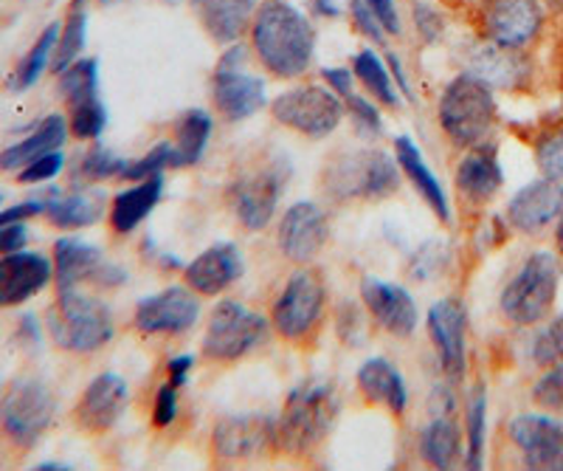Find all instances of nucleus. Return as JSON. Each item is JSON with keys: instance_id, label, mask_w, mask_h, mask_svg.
Returning <instances> with one entry per match:
<instances>
[{"instance_id": "obj_1", "label": "nucleus", "mask_w": 563, "mask_h": 471, "mask_svg": "<svg viewBox=\"0 0 563 471\" xmlns=\"http://www.w3.org/2000/svg\"><path fill=\"white\" fill-rule=\"evenodd\" d=\"M316 26L288 0H263L249 32V48L276 79H299L313 68Z\"/></svg>"}, {"instance_id": "obj_2", "label": "nucleus", "mask_w": 563, "mask_h": 471, "mask_svg": "<svg viewBox=\"0 0 563 471\" xmlns=\"http://www.w3.org/2000/svg\"><path fill=\"white\" fill-rule=\"evenodd\" d=\"M339 418V393L330 381H305L274 420V452L301 458L330 435Z\"/></svg>"}, {"instance_id": "obj_3", "label": "nucleus", "mask_w": 563, "mask_h": 471, "mask_svg": "<svg viewBox=\"0 0 563 471\" xmlns=\"http://www.w3.org/2000/svg\"><path fill=\"white\" fill-rule=\"evenodd\" d=\"M496 117H499V110L493 102V91L471 74H460L451 79L440 97V108H437L442 133L462 150L482 147L485 139L490 136Z\"/></svg>"}, {"instance_id": "obj_4", "label": "nucleus", "mask_w": 563, "mask_h": 471, "mask_svg": "<svg viewBox=\"0 0 563 471\" xmlns=\"http://www.w3.org/2000/svg\"><path fill=\"white\" fill-rule=\"evenodd\" d=\"M48 333L68 353H97L113 339V314L102 299L82 291H57V303L48 310Z\"/></svg>"}, {"instance_id": "obj_5", "label": "nucleus", "mask_w": 563, "mask_h": 471, "mask_svg": "<svg viewBox=\"0 0 563 471\" xmlns=\"http://www.w3.org/2000/svg\"><path fill=\"white\" fill-rule=\"evenodd\" d=\"M558 285H561V263L555 254H530L501 291V314L516 328H532V325L544 322L555 305Z\"/></svg>"}, {"instance_id": "obj_6", "label": "nucleus", "mask_w": 563, "mask_h": 471, "mask_svg": "<svg viewBox=\"0 0 563 471\" xmlns=\"http://www.w3.org/2000/svg\"><path fill=\"white\" fill-rule=\"evenodd\" d=\"M321 184L339 200H378L400 189V169L380 150H358L327 164Z\"/></svg>"}, {"instance_id": "obj_7", "label": "nucleus", "mask_w": 563, "mask_h": 471, "mask_svg": "<svg viewBox=\"0 0 563 471\" xmlns=\"http://www.w3.org/2000/svg\"><path fill=\"white\" fill-rule=\"evenodd\" d=\"M251 48L231 43L220 54L211 74V102L225 122H243L254 117L268 102V85L263 77L249 72Z\"/></svg>"}, {"instance_id": "obj_8", "label": "nucleus", "mask_w": 563, "mask_h": 471, "mask_svg": "<svg viewBox=\"0 0 563 471\" xmlns=\"http://www.w3.org/2000/svg\"><path fill=\"white\" fill-rule=\"evenodd\" d=\"M324 305L327 288L321 274L313 269H299V272L290 274L282 294L276 297L271 322L285 342L305 344L319 333Z\"/></svg>"}, {"instance_id": "obj_9", "label": "nucleus", "mask_w": 563, "mask_h": 471, "mask_svg": "<svg viewBox=\"0 0 563 471\" xmlns=\"http://www.w3.org/2000/svg\"><path fill=\"white\" fill-rule=\"evenodd\" d=\"M54 415H57V398L37 379L12 381L0 398V429L18 449H32L48 432Z\"/></svg>"}, {"instance_id": "obj_10", "label": "nucleus", "mask_w": 563, "mask_h": 471, "mask_svg": "<svg viewBox=\"0 0 563 471\" xmlns=\"http://www.w3.org/2000/svg\"><path fill=\"white\" fill-rule=\"evenodd\" d=\"M268 336V322L256 310H249L238 299H223L214 305L209 328L203 336V355L209 362L231 364L254 353Z\"/></svg>"}, {"instance_id": "obj_11", "label": "nucleus", "mask_w": 563, "mask_h": 471, "mask_svg": "<svg viewBox=\"0 0 563 471\" xmlns=\"http://www.w3.org/2000/svg\"><path fill=\"white\" fill-rule=\"evenodd\" d=\"M271 113L282 128L308 139H327L344 119V99L330 85H299L271 102Z\"/></svg>"}, {"instance_id": "obj_12", "label": "nucleus", "mask_w": 563, "mask_h": 471, "mask_svg": "<svg viewBox=\"0 0 563 471\" xmlns=\"http://www.w3.org/2000/svg\"><path fill=\"white\" fill-rule=\"evenodd\" d=\"M544 7L538 0H482L479 7L487 43L512 52H527L544 32Z\"/></svg>"}, {"instance_id": "obj_13", "label": "nucleus", "mask_w": 563, "mask_h": 471, "mask_svg": "<svg viewBox=\"0 0 563 471\" xmlns=\"http://www.w3.org/2000/svg\"><path fill=\"white\" fill-rule=\"evenodd\" d=\"M285 178H288V169L276 162H268L260 164L251 173L240 175L238 182L231 184V207H234V215L243 223V229H249V232H263L271 220H274Z\"/></svg>"}, {"instance_id": "obj_14", "label": "nucleus", "mask_w": 563, "mask_h": 471, "mask_svg": "<svg viewBox=\"0 0 563 471\" xmlns=\"http://www.w3.org/2000/svg\"><path fill=\"white\" fill-rule=\"evenodd\" d=\"M274 449V420L265 415H225L211 432L214 463H245Z\"/></svg>"}, {"instance_id": "obj_15", "label": "nucleus", "mask_w": 563, "mask_h": 471, "mask_svg": "<svg viewBox=\"0 0 563 471\" xmlns=\"http://www.w3.org/2000/svg\"><path fill=\"white\" fill-rule=\"evenodd\" d=\"M200 317V299L189 285H173L135 305V330L150 336H178L195 328Z\"/></svg>"}, {"instance_id": "obj_16", "label": "nucleus", "mask_w": 563, "mask_h": 471, "mask_svg": "<svg viewBox=\"0 0 563 471\" xmlns=\"http://www.w3.org/2000/svg\"><path fill=\"white\" fill-rule=\"evenodd\" d=\"M54 283L57 291L77 288L82 283L122 285L128 274L119 265H110L97 245L77 238H63L54 243Z\"/></svg>"}, {"instance_id": "obj_17", "label": "nucleus", "mask_w": 563, "mask_h": 471, "mask_svg": "<svg viewBox=\"0 0 563 471\" xmlns=\"http://www.w3.org/2000/svg\"><path fill=\"white\" fill-rule=\"evenodd\" d=\"M507 438L521 452L525 469L563 471V424L547 415H516Z\"/></svg>"}, {"instance_id": "obj_18", "label": "nucleus", "mask_w": 563, "mask_h": 471, "mask_svg": "<svg viewBox=\"0 0 563 471\" xmlns=\"http://www.w3.org/2000/svg\"><path fill=\"white\" fill-rule=\"evenodd\" d=\"M279 249L296 265L313 263L330 240V220L313 200H299L279 220Z\"/></svg>"}, {"instance_id": "obj_19", "label": "nucleus", "mask_w": 563, "mask_h": 471, "mask_svg": "<svg viewBox=\"0 0 563 471\" xmlns=\"http://www.w3.org/2000/svg\"><path fill=\"white\" fill-rule=\"evenodd\" d=\"M128 381L115 373H102L90 381L74 409V420L82 432L104 435L110 432L128 407Z\"/></svg>"}, {"instance_id": "obj_20", "label": "nucleus", "mask_w": 563, "mask_h": 471, "mask_svg": "<svg viewBox=\"0 0 563 471\" xmlns=\"http://www.w3.org/2000/svg\"><path fill=\"white\" fill-rule=\"evenodd\" d=\"M429 336L437 350L440 368L449 379L460 381L467 368L465 350V308L460 299H440L429 310Z\"/></svg>"}, {"instance_id": "obj_21", "label": "nucleus", "mask_w": 563, "mask_h": 471, "mask_svg": "<svg viewBox=\"0 0 563 471\" xmlns=\"http://www.w3.org/2000/svg\"><path fill=\"white\" fill-rule=\"evenodd\" d=\"M54 263L37 252H14L0 258V308H18L52 283Z\"/></svg>"}, {"instance_id": "obj_22", "label": "nucleus", "mask_w": 563, "mask_h": 471, "mask_svg": "<svg viewBox=\"0 0 563 471\" xmlns=\"http://www.w3.org/2000/svg\"><path fill=\"white\" fill-rule=\"evenodd\" d=\"M563 212V182L541 178V182L527 184L525 189L512 195L507 207V220L512 229L521 234L544 232L550 223H555Z\"/></svg>"}, {"instance_id": "obj_23", "label": "nucleus", "mask_w": 563, "mask_h": 471, "mask_svg": "<svg viewBox=\"0 0 563 471\" xmlns=\"http://www.w3.org/2000/svg\"><path fill=\"white\" fill-rule=\"evenodd\" d=\"M530 59L525 52H512V48H501L496 43H482V46L471 48L465 63V74L485 83L490 91L501 88V91H516L530 79Z\"/></svg>"}, {"instance_id": "obj_24", "label": "nucleus", "mask_w": 563, "mask_h": 471, "mask_svg": "<svg viewBox=\"0 0 563 471\" xmlns=\"http://www.w3.org/2000/svg\"><path fill=\"white\" fill-rule=\"evenodd\" d=\"M361 299L372 319L391 336H411L417 328V305L404 285L384 283V280L366 277L361 283Z\"/></svg>"}, {"instance_id": "obj_25", "label": "nucleus", "mask_w": 563, "mask_h": 471, "mask_svg": "<svg viewBox=\"0 0 563 471\" xmlns=\"http://www.w3.org/2000/svg\"><path fill=\"white\" fill-rule=\"evenodd\" d=\"M240 277H243V254L234 243L211 245L184 269L186 285L198 297H218Z\"/></svg>"}, {"instance_id": "obj_26", "label": "nucleus", "mask_w": 563, "mask_h": 471, "mask_svg": "<svg viewBox=\"0 0 563 471\" xmlns=\"http://www.w3.org/2000/svg\"><path fill=\"white\" fill-rule=\"evenodd\" d=\"M189 9L214 43L231 46L251 32L260 0H189Z\"/></svg>"}, {"instance_id": "obj_27", "label": "nucleus", "mask_w": 563, "mask_h": 471, "mask_svg": "<svg viewBox=\"0 0 563 471\" xmlns=\"http://www.w3.org/2000/svg\"><path fill=\"white\" fill-rule=\"evenodd\" d=\"M454 182L462 198L476 204V207L496 198V193L505 184V173H501V164L496 158V150L487 147V144L467 150V155L456 167Z\"/></svg>"}, {"instance_id": "obj_28", "label": "nucleus", "mask_w": 563, "mask_h": 471, "mask_svg": "<svg viewBox=\"0 0 563 471\" xmlns=\"http://www.w3.org/2000/svg\"><path fill=\"white\" fill-rule=\"evenodd\" d=\"M358 390L369 404L389 409L397 418L409 407V390H406L404 375L389 359H369V362L361 364Z\"/></svg>"}, {"instance_id": "obj_29", "label": "nucleus", "mask_w": 563, "mask_h": 471, "mask_svg": "<svg viewBox=\"0 0 563 471\" xmlns=\"http://www.w3.org/2000/svg\"><path fill=\"white\" fill-rule=\"evenodd\" d=\"M462 443H465V440H462L460 424L454 420V413L431 415V420L426 424V429H422L420 435V454L431 469H454L460 460H465Z\"/></svg>"}, {"instance_id": "obj_30", "label": "nucleus", "mask_w": 563, "mask_h": 471, "mask_svg": "<svg viewBox=\"0 0 563 471\" xmlns=\"http://www.w3.org/2000/svg\"><path fill=\"white\" fill-rule=\"evenodd\" d=\"M395 153H397V167L404 169L406 178L411 182V187L422 195V200L434 209V215L440 220L449 223L451 220V207H449V198L442 193L440 182L434 178V173L429 169V164L422 162V153L417 150L415 139L409 136H397L395 139Z\"/></svg>"}, {"instance_id": "obj_31", "label": "nucleus", "mask_w": 563, "mask_h": 471, "mask_svg": "<svg viewBox=\"0 0 563 471\" xmlns=\"http://www.w3.org/2000/svg\"><path fill=\"white\" fill-rule=\"evenodd\" d=\"M161 193H164V178L155 175V178H147V182H135L133 187L115 195L113 207H110V227H113V232H133L141 220L158 207Z\"/></svg>"}, {"instance_id": "obj_32", "label": "nucleus", "mask_w": 563, "mask_h": 471, "mask_svg": "<svg viewBox=\"0 0 563 471\" xmlns=\"http://www.w3.org/2000/svg\"><path fill=\"white\" fill-rule=\"evenodd\" d=\"M65 139H68V119L52 113V117H45L40 122V128L34 130L32 136H26L23 142L12 144V147L0 153V169H23L29 162L40 158V155L63 147Z\"/></svg>"}, {"instance_id": "obj_33", "label": "nucleus", "mask_w": 563, "mask_h": 471, "mask_svg": "<svg viewBox=\"0 0 563 471\" xmlns=\"http://www.w3.org/2000/svg\"><path fill=\"white\" fill-rule=\"evenodd\" d=\"M45 215L57 229H85L93 227L104 215V195L79 189V193L59 195L54 189L45 200Z\"/></svg>"}, {"instance_id": "obj_34", "label": "nucleus", "mask_w": 563, "mask_h": 471, "mask_svg": "<svg viewBox=\"0 0 563 471\" xmlns=\"http://www.w3.org/2000/svg\"><path fill=\"white\" fill-rule=\"evenodd\" d=\"M352 74H355V79H361V85H364L366 91L378 99L380 105H386V108L391 110L400 105L397 85L389 74V65H386L384 57H378V54L372 52V48H364L361 54H355V59H352Z\"/></svg>"}, {"instance_id": "obj_35", "label": "nucleus", "mask_w": 563, "mask_h": 471, "mask_svg": "<svg viewBox=\"0 0 563 471\" xmlns=\"http://www.w3.org/2000/svg\"><path fill=\"white\" fill-rule=\"evenodd\" d=\"M85 40H88V12H85V3L74 0L65 20L59 23L57 48H54L52 59L54 74H63L70 63H77L85 48Z\"/></svg>"}, {"instance_id": "obj_36", "label": "nucleus", "mask_w": 563, "mask_h": 471, "mask_svg": "<svg viewBox=\"0 0 563 471\" xmlns=\"http://www.w3.org/2000/svg\"><path fill=\"white\" fill-rule=\"evenodd\" d=\"M59 37V23H52L40 32V37L34 40V46L23 54V59L18 63L12 74V88L14 91H29L34 83L45 74V68H52L54 48H57Z\"/></svg>"}, {"instance_id": "obj_37", "label": "nucleus", "mask_w": 563, "mask_h": 471, "mask_svg": "<svg viewBox=\"0 0 563 471\" xmlns=\"http://www.w3.org/2000/svg\"><path fill=\"white\" fill-rule=\"evenodd\" d=\"M211 139V117L206 110H186L175 128V147H178L184 164H198L206 153V144Z\"/></svg>"}, {"instance_id": "obj_38", "label": "nucleus", "mask_w": 563, "mask_h": 471, "mask_svg": "<svg viewBox=\"0 0 563 471\" xmlns=\"http://www.w3.org/2000/svg\"><path fill=\"white\" fill-rule=\"evenodd\" d=\"M59 77V94H63L65 105H79L85 99L99 97V63L93 57H79L77 63H70Z\"/></svg>"}, {"instance_id": "obj_39", "label": "nucleus", "mask_w": 563, "mask_h": 471, "mask_svg": "<svg viewBox=\"0 0 563 471\" xmlns=\"http://www.w3.org/2000/svg\"><path fill=\"white\" fill-rule=\"evenodd\" d=\"M485 413L487 398L485 387H476L467 404L465 418V465L467 469H482V458H485Z\"/></svg>"}, {"instance_id": "obj_40", "label": "nucleus", "mask_w": 563, "mask_h": 471, "mask_svg": "<svg viewBox=\"0 0 563 471\" xmlns=\"http://www.w3.org/2000/svg\"><path fill=\"white\" fill-rule=\"evenodd\" d=\"M175 167H184V158H180L175 144L164 142V144H155L144 158H139V162L133 164L128 162L122 178H128V182H147V178H155V175H161L164 169H175Z\"/></svg>"}, {"instance_id": "obj_41", "label": "nucleus", "mask_w": 563, "mask_h": 471, "mask_svg": "<svg viewBox=\"0 0 563 471\" xmlns=\"http://www.w3.org/2000/svg\"><path fill=\"white\" fill-rule=\"evenodd\" d=\"M104 124H108V110L99 97L68 108V130L82 142H93V139L102 136Z\"/></svg>"}, {"instance_id": "obj_42", "label": "nucleus", "mask_w": 563, "mask_h": 471, "mask_svg": "<svg viewBox=\"0 0 563 471\" xmlns=\"http://www.w3.org/2000/svg\"><path fill=\"white\" fill-rule=\"evenodd\" d=\"M124 167H128V162L119 158L113 150L102 147V144H93V147L82 155V162H79L77 178L85 184L108 182V178H115V175L122 178Z\"/></svg>"}, {"instance_id": "obj_43", "label": "nucleus", "mask_w": 563, "mask_h": 471, "mask_svg": "<svg viewBox=\"0 0 563 471\" xmlns=\"http://www.w3.org/2000/svg\"><path fill=\"white\" fill-rule=\"evenodd\" d=\"M449 263V245L442 243V240H429V243H422L417 249V254L411 258L409 263V274L420 283L431 280L434 274H440L442 265Z\"/></svg>"}, {"instance_id": "obj_44", "label": "nucleus", "mask_w": 563, "mask_h": 471, "mask_svg": "<svg viewBox=\"0 0 563 471\" xmlns=\"http://www.w3.org/2000/svg\"><path fill=\"white\" fill-rule=\"evenodd\" d=\"M536 162L544 178L563 182V128L547 133L536 147Z\"/></svg>"}, {"instance_id": "obj_45", "label": "nucleus", "mask_w": 563, "mask_h": 471, "mask_svg": "<svg viewBox=\"0 0 563 471\" xmlns=\"http://www.w3.org/2000/svg\"><path fill=\"white\" fill-rule=\"evenodd\" d=\"M532 359L538 368H552V364L563 362V317L538 333L536 344H532Z\"/></svg>"}, {"instance_id": "obj_46", "label": "nucleus", "mask_w": 563, "mask_h": 471, "mask_svg": "<svg viewBox=\"0 0 563 471\" xmlns=\"http://www.w3.org/2000/svg\"><path fill=\"white\" fill-rule=\"evenodd\" d=\"M532 401H536L538 407L550 409V413H561L563 409V362L552 364L538 384L532 387Z\"/></svg>"}, {"instance_id": "obj_47", "label": "nucleus", "mask_w": 563, "mask_h": 471, "mask_svg": "<svg viewBox=\"0 0 563 471\" xmlns=\"http://www.w3.org/2000/svg\"><path fill=\"white\" fill-rule=\"evenodd\" d=\"M63 169V153L54 150V153H45L34 162H29L26 167L18 173V182L20 184H43V182H52L54 175H59Z\"/></svg>"}, {"instance_id": "obj_48", "label": "nucleus", "mask_w": 563, "mask_h": 471, "mask_svg": "<svg viewBox=\"0 0 563 471\" xmlns=\"http://www.w3.org/2000/svg\"><path fill=\"white\" fill-rule=\"evenodd\" d=\"M350 18H352V26L358 29L366 40H372V43H384L386 40L384 23L375 18V12H372L366 0H350Z\"/></svg>"}, {"instance_id": "obj_49", "label": "nucleus", "mask_w": 563, "mask_h": 471, "mask_svg": "<svg viewBox=\"0 0 563 471\" xmlns=\"http://www.w3.org/2000/svg\"><path fill=\"white\" fill-rule=\"evenodd\" d=\"M415 29L426 43H437L445 32V18L431 7L429 0H417L415 3Z\"/></svg>"}, {"instance_id": "obj_50", "label": "nucleus", "mask_w": 563, "mask_h": 471, "mask_svg": "<svg viewBox=\"0 0 563 471\" xmlns=\"http://www.w3.org/2000/svg\"><path fill=\"white\" fill-rule=\"evenodd\" d=\"M344 108H346V113H350V117L361 124V128L372 130V133H380V113H378V108L369 102V99L358 97V94L352 91L350 97L344 99Z\"/></svg>"}, {"instance_id": "obj_51", "label": "nucleus", "mask_w": 563, "mask_h": 471, "mask_svg": "<svg viewBox=\"0 0 563 471\" xmlns=\"http://www.w3.org/2000/svg\"><path fill=\"white\" fill-rule=\"evenodd\" d=\"M175 418H178V387L167 381V384L158 390V395H155L153 424L158 426V429H164V426L173 424Z\"/></svg>"}, {"instance_id": "obj_52", "label": "nucleus", "mask_w": 563, "mask_h": 471, "mask_svg": "<svg viewBox=\"0 0 563 471\" xmlns=\"http://www.w3.org/2000/svg\"><path fill=\"white\" fill-rule=\"evenodd\" d=\"M366 3H369V9L375 12V18L384 23L386 34H389V37H397L400 29H404V23H400V12H397L395 0H366Z\"/></svg>"}, {"instance_id": "obj_53", "label": "nucleus", "mask_w": 563, "mask_h": 471, "mask_svg": "<svg viewBox=\"0 0 563 471\" xmlns=\"http://www.w3.org/2000/svg\"><path fill=\"white\" fill-rule=\"evenodd\" d=\"M26 240L29 232L23 223H7V227H0V258L20 252V249L26 245Z\"/></svg>"}, {"instance_id": "obj_54", "label": "nucleus", "mask_w": 563, "mask_h": 471, "mask_svg": "<svg viewBox=\"0 0 563 471\" xmlns=\"http://www.w3.org/2000/svg\"><path fill=\"white\" fill-rule=\"evenodd\" d=\"M43 212L45 200H26V204H18V207L0 212V227H7V223H23V220H32Z\"/></svg>"}, {"instance_id": "obj_55", "label": "nucleus", "mask_w": 563, "mask_h": 471, "mask_svg": "<svg viewBox=\"0 0 563 471\" xmlns=\"http://www.w3.org/2000/svg\"><path fill=\"white\" fill-rule=\"evenodd\" d=\"M321 77H324V83L330 85L341 99H346L355 91V74H352L350 68H324Z\"/></svg>"}, {"instance_id": "obj_56", "label": "nucleus", "mask_w": 563, "mask_h": 471, "mask_svg": "<svg viewBox=\"0 0 563 471\" xmlns=\"http://www.w3.org/2000/svg\"><path fill=\"white\" fill-rule=\"evenodd\" d=\"M195 359L192 355H175V359H169L167 364V381L169 384H175V387H184L186 381H189V370H192Z\"/></svg>"}, {"instance_id": "obj_57", "label": "nucleus", "mask_w": 563, "mask_h": 471, "mask_svg": "<svg viewBox=\"0 0 563 471\" xmlns=\"http://www.w3.org/2000/svg\"><path fill=\"white\" fill-rule=\"evenodd\" d=\"M386 65H389V74H391V79H395V85H397V91H404L406 97H411V85H409V77H406V72H404V63H400V59H397V54H386Z\"/></svg>"}, {"instance_id": "obj_58", "label": "nucleus", "mask_w": 563, "mask_h": 471, "mask_svg": "<svg viewBox=\"0 0 563 471\" xmlns=\"http://www.w3.org/2000/svg\"><path fill=\"white\" fill-rule=\"evenodd\" d=\"M310 9H313L316 14H321V18H339L341 14L335 0H310Z\"/></svg>"}, {"instance_id": "obj_59", "label": "nucleus", "mask_w": 563, "mask_h": 471, "mask_svg": "<svg viewBox=\"0 0 563 471\" xmlns=\"http://www.w3.org/2000/svg\"><path fill=\"white\" fill-rule=\"evenodd\" d=\"M555 243H558V252H561V258H563V212H561V218H558V232H555Z\"/></svg>"}, {"instance_id": "obj_60", "label": "nucleus", "mask_w": 563, "mask_h": 471, "mask_svg": "<svg viewBox=\"0 0 563 471\" xmlns=\"http://www.w3.org/2000/svg\"><path fill=\"white\" fill-rule=\"evenodd\" d=\"M37 469H68V465H63V463H43V465H37Z\"/></svg>"}, {"instance_id": "obj_61", "label": "nucleus", "mask_w": 563, "mask_h": 471, "mask_svg": "<svg viewBox=\"0 0 563 471\" xmlns=\"http://www.w3.org/2000/svg\"><path fill=\"white\" fill-rule=\"evenodd\" d=\"M79 3H88V0H79ZM97 3H102V7H110V3H115V0H97Z\"/></svg>"}, {"instance_id": "obj_62", "label": "nucleus", "mask_w": 563, "mask_h": 471, "mask_svg": "<svg viewBox=\"0 0 563 471\" xmlns=\"http://www.w3.org/2000/svg\"><path fill=\"white\" fill-rule=\"evenodd\" d=\"M167 3H169V7H178L180 0H167Z\"/></svg>"}, {"instance_id": "obj_63", "label": "nucleus", "mask_w": 563, "mask_h": 471, "mask_svg": "<svg viewBox=\"0 0 563 471\" xmlns=\"http://www.w3.org/2000/svg\"><path fill=\"white\" fill-rule=\"evenodd\" d=\"M0 398H3V390H0Z\"/></svg>"}, {"instance_id": "obj_64", "label": "nucleus", "mask_w": 563, "mask_h": 471, "mask_svg": "<svg viewBox=\"0 0 563 471\" xmlns=\"http://www.w3.org/2000/svg\"><path fill=\"white\" fill-rule=\"evenodd\" d=\"M0 200H3V195H0Z\"/></svg>"}]
</instances>
